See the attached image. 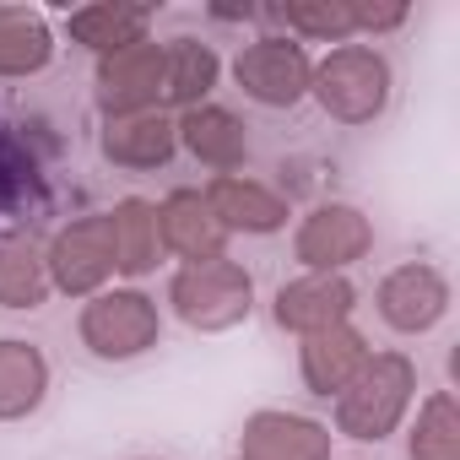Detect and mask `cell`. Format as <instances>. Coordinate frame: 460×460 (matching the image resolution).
Returning <instances> with one entry per match:
<instances>
[{
  "instance_id": "ffe728a7",
  "label": "cell",
  "mask_w": 460,
  "mask_h": 460,
  "mask_svg": "<svg viewBox=\"0 0 460 460\" xmlns=\"http://www.w3.org/2000/svg\"><path fill=\"white\" fill-rule=\"evenodd\" d=\"M55 60V33L28 6H0V82L39 76Z\"/></svg>"
},
{
  "instance_id": "30bf717a",
  "label": "cell",
  "mask_w": 460,
  "mask_h": 460,
  "mask_svg": "<svg viewBox=\"0 0 460 460\" xmlns=\"http://www.w3.org/2000/svg\"><path fill=\"white\" fill-rule=\"evenodd\" d=\"M239 460H331V428L298 411H255L244 417Z\"/></svg>"
},
{
  "instance_id": "603a6c76",
  "label": "cell",
  "mask_w": 460,
  "mask_h": 460,
  "mask_svg": "<svg viewBox=\"0 0 460 460\" xmlns=\"http://www.w3.org/2000/svg\"><path fill=\"white\" fill-rule=\"evenodd\" d=\"M411 460H460V406L449 390H433L417 406V428L406 438Z\"/></svg>"
},
{
  "instance_id": "277c9868",
  "label": "cell",
  "mask_w": 460,
  "mask_h": 460,
  "mask_svg": "<svg viewBox=\"0 0 460 460\" xmlns=\"http://www.w3.org/2000/svg\"><path fill=\"white\" fill-rule=\"evenodd\" d=\"M76 331H82V347H87L98 363H130V358H141L146 347H157L163 320H157V304H152L146 293L114 288V293L87 298Z\"/></svg>"
},
{
  "instance_id": "44dd1931",
  "label": "cell",
  "mask_w": 460,
  "mask_h": 460,
  "mask_svg": "<svg viewBox=\"0 0 460 460\" xmlns=\"http://www.w3.org/2000/svg\"><path fill=\"white\" fill-rule=\"evenodd\" d=\"M163 55H168V76H163V98L173 103V109H200L206 98H211V87H217V76H222V60H217V49L211 44H200V39H173V44H163Z\"/></svg>"
},
{
  "instance_id": "d4e9b609",
  "label": "cell",
  "mask_w": 460,
  "mask_h": 460,
  "mask_svg": "<svg viewBox=\"0 0 460 460\" xmlns=\"http://www.w3.org/2000/svg\"><path fill=\"white\" fill-rule=\"evenodd\" d=\"M406 22V6H363L358 0V33H390Z\"/></svg>"
},
{
  "instance_id": "ba28073f",
  "label": "cell",
  "mask_w": 460,
  "mask_h": 460,
  "mask_svg": "<svg viewBox=\"0 0 460 460\" xmlns=\"http://www.w3.org/2000/svg\"><path fill=\"white\" fill-rule=\"evenodd\" d=\"M163 76H168V55L163 44H130L119 55H103L98 60V109L109 119H125V114H152L163 103Z\"/></svg>"
},
{
  "instance_id": "8fae6325",
  "label": "cell",
  "mask_w": 460,
  "mask_h": 460,
  "mask_svg": "<svg viewBox=\"0 0 460 460\" xmlns=\"http://www.w3.org/2000/svg\"><path fill=\"white\" fill-rule=\"evenodd\" d=\"M200 200L217 217L222 234H277V227H288V200L255 179H239V173H217L200 190Z\"/></svg>"
},
{
  "instance_id": "9a60e30c",
  "label": "cell",
  "mask_w": 460,
  "mask_h": 460,
  "mask_svg": "<svg viewBox=\"0 0 460 460\" xmlns=\"http://www.w3.org/2000/svg\"><path fill=\"white\" fill-rule=\"evenodd\" d=\"M173 130H179V146H184L195 163H206L211 173H234V168H244V157H250L244 119L227 114V109H217V103L190 109L184 119H173Z\"/></svg>"
},
{
  "instance_id": "4fadbf2b",
  "label": "cell",
  "mask_w": 460,
  "mask_h": 460,
  "mask_svg": "<svg viewBox=\"0 0 460 460\" xmlns=\"http://www.w3.org/2000/svg\"><path fill=\"white\" fill-rule=\"evenodd\" d=\"M368 363V341H363V331L352 325V320H341V325H331V331H314V336H304V347H298V374H304V385H309V395H341L352 379H358V368Z\"/></svg>"
},
{
  "instance_id": "7a4b0ae2",
  "label": "cell",
  "mask_w": 460,
  "mask_h": 460,
  "mask_svg": "<svg viewBox=\"0 0 460 460\" xmlns=\"http://www.w3.org/2000/svg\"><path fill=\"white\" fill-rule=\"evenodd\" d=\"M309 98L341 125H368L390 103V66L368 44H336L309 76Z\"/></svg>"
},
{
  "instance_id": "3957f363",
  "label": "cell",
  "mask_w": 460,
  "mask_h": 460,
  "mask_svg": "<svg viewBox=\"0 0 460 460\" xmlns=\"http://www.w3.org/2000/svg\"><path fill=\"white\" fill-rule=\"evenodd\" d=\"M168 304L190 331H234L250 320L255 309V282L239 261H206V266H184L168 282Z\"/></svg>"
},
{
  "instance_id": "e0dca14e",
  "label": "cell",
  "mask_w": 460,
  "mask_h": 460,
  "mask_svg": "<svg viewBox=\"0 0 460 460\" xmlns=\"http://www.w3.org/2000/svg\"><path fill=\"white\" fill-rule=\"evenodd\" d=\"M49 395V358L22 341V336H6L0 341V422H22L44 406Z\"/></svg>"
},
{
  "instance_id": "7402d4cb",
  "label": "cell",
  "mask_w": 460,
  "mask_h": 460,
  "mask_svg": "<svg viewBox=\"0 0 460 460\" xmlns=\"http://www.w3.org/2000/svg\"><path fill=\"white\" fill-rule=\"evenodd\" d=\"M49 298V266L33 239L0 244V309H39Z\"/></svg>"
},
{
  "instance_id": "5bb4252c",
  "label": "cell",
  "mask_w": 460,
  "mask_h": 460,
  "mask_svg": "<svg viewBox=\"0 0 460 460\" xmlns=\"http://www.w3.org/2000/svg\"><path fill=\"white\" fill-rule=\"evenodd\" d=\"M157 234H163V250H173L184 266H206V261L227 255V234L217 227V217L206 211L200 190H173L157 206Z\"/></svg>"
},
{
  "instance_id": "2e32d148",
  "label": "cell",
  "mask_w": 460,
  "mask_h": 460,
  "mask_svg": "<svg viewBox=\"0 0 460 460\" xmlns=\"http://www.w3.org/2000/svg\"><path fill=\"white\" fill-rule=\"evenodd\" d=\"M98 146H103V157H109L114 168H136V173H146V168L173 163V152H179V130H173V119H168L163 109H152V114L109 119Z\"/></svg>"
},
{
  "instance_id": "cb8c5ba5",
  "label": "cell",
  "mask_w": 460,
  "mask_h": 460,
  "mask_svg": "<svg viewBox=\"0 0 460 460\" xmlns=\"http://www.w3.org/2000/svg\"><path fill=\"white\" fill-rule=\"evenodd\" d=\"M277 22H288L293 33L304 39H320V44H347L358 33V0H288V6L266 12Z\"/></svg>"
},
{
  "instance_id": "9c48e42d",
  "label": "cell",
  "mask_w": 460,
  "mask_h": 460,
  "mask_svg": "<svg viewBox=\"0 0 460 460\" xmlns=\"http://www.w3.org/2000/svg\"><path fill=\"white\" fill-rule=\"evenodd\" d=\"M374 304H379V320H385L390 331L422 336V331H433V325L449 314V282H444V271L411 261V266H395V271L379 282Z\"/></svg>"
},
{
  "instance_id": "484cf974",
  "label": "cell",
  "mask_w": 460,
  "mask_h": 460,
  "mask_svg": "<svg viewBox=\"0 0 460 460\" xmlns=\"http://www.w3.org/2000/svg\"><path fill=\"white\" fill-rule=\"evenodd\" d=\"M12 173H22V168H17V163L6 157V146H0V200H12V184H6Z\"/></svg>"
},
{
  "instance_id": "6da1fadb",
  "label": "cell",
  "mask_w": 460,
  "mask_h": 460,
  "mask_svg": "<svg viewBox=\"0 0 460 460\" xmlns=\"http://www.w3.org/2000/svg\"><path fill=\"white\" fill-rule=\"evenodd\" d=\"M417 395V368L406 352H368L358 379L336 395V433L358 444H379L401 428L406 406Z\"/></svg>"
},
{
  "instance_id": "52a82bcc",
  "label": "cell",
  "mask_w": 460,
  "mask_h": 460,
  "mask_svg": "<svg viewBox=\"0 0 460 460\" xmlns=\"http://www.w3.org/2000/svg\"><path fill=\"white\" fill-rule=\"evenodd\" d=\"M49 288L66 298H98L103 282L114 277V239H109V217H82L60 227L55 244L44 250Z\"/></svg>"
},
{
  "instance_id": "d6986e66",
  "label": "cell",
  "mask_w": 460,
  "mask_h": 460,
  "mask_svg": "<svg viewBox=\"0 0 460 460\" xmlns=\"http://www.w3.org/2000/svg\"><path fill=\"white\" fill-rule=\"evenodd\" d=\"M109 217V239H114V271L119 277H146L163 255V234H157V206L141 195H125Z\"/></svg>"
},
{
  "instance_id": "8992f818",
  "label": "cell",
  "mask_w": 460,
  "mask_h": 460,
  "mask_svg": "<svg viewBox=\"0 0 460 460\" xmlns=\"http://www.w3.org/2000/svg\"><path fill=\"white\" fill-rule=\"evenodd\" d=\"M309 76H314V60L293 39H255L234 60V82L261 109H298L309 98Z\"/></svg>"
},
{
  "instance_id": "5b68a950",
  "label": "cell",
  "mask_w": 460,
  "mask_h": 460,
  "mask_svg": "<svg viewBox=\"0 0 460 460\" xmlns=\"http://www.w3.org/2000/svg\"><path fill=\"white\" fill-rule=\"evenodd\" d=\"M374 250V227L358 206L347 200H331V206H314L304 222H298V234H293V255L304 271L314 277H341L347 266H358L363 255Z\"/></svg>"
},
{
  "instance_id": "ac0fdd59",
  "label": "cell",
  "mask_w": 460,
  "mask_h": 460,
  "mask_svg": "<svg viewBox=\"0 0 460 460\" xmlns=\"http://www.w3.org/2000/svg\"><path fill=\"white\" fill-rule=\"evenodd\" d=\"M71 39L87 44L98 60L103 55H119L130 44H146V28H152V6H125V0H98V6H82L66 17Z\"/></svg>"
},
{
  "instance_id": "7c38bea8",
  "label": "cell",
  "mask_w": 460,
  "mask_h": 460,
  "mask_svg": "<svg viewBox=\"0 0 460 460\" xmlns=\"http://www.w3.org/2000/svg\"><path fill=\"white\" fill-rule=\"evenodd\" d=\"M352 309H358V288H352L347 277H314V271L298 277V282H288V288L277 293V304H271L277 325L293 331V336L331 331V325H341Z\"/></svg>"
}]
</instances>
